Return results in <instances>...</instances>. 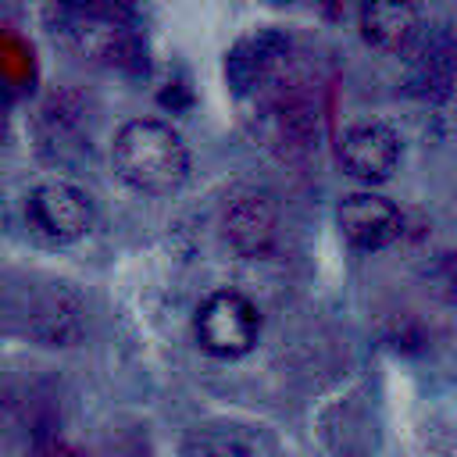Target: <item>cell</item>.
Masks as SVG:
<instances>
[{
    "label": "cell",
    "mask_w": 457,
    "mask_h": 457,
    "mask_svg": "<svg viewBox=\"0 0 457 457\" xmlns=\"http://www.w3.org/2000/svg\"><path fill=\"white\" fill-rule=\"evenodd\" d=\"M271 225H275V214L261 196H246L225 214V236L239 250H261L264 239L271 236Z\"/></svg>",
    "instance_id": "cell-7"
},
{
    "label": "cell",
    "mask_w": 457,
    "mask_h": 457,
    "mask_svg": "<svg viewBox=\"0 0 457 457\" xmlns=\"http://www.w3.org/2000/svg\"><path fill=\"white\" fill-rule=\"evenodd\" d=\"M182 457H264V450L243 428H196L186 439Z\"/></svg>",
    "instance_id": "cell-8"
},
{
    "label": "cell",
    "mask_w": 457,
    "mask_h": 457,
    "mask_svg": "<svg viewBox=\"0 0 457 457\" xmlns=\"http://www.w3.org/2000/svg\"><path fill=\"white\" fill-rule=\"evenodd\" d=\"M96 221L93 200L68 179H43L25 196V225L46 246H71L89 236Z\"/></svg>",
    "instance_id": "cell-3"
},
{
    "label": "cell",
    "mask_w": 457,
    "mask_h": 457,
    "mask_svg": "<svg viewBox=\"0 0 457 457\" xmlns=\"http://www.w3.org/2000/svg\"><path fill=\"white\" fill-rule=\"evenodd\" d=\"M7 125H11V114H7V104L0 100V139L7 136Z\"/></svg>",
    "instance_id": "cell-9"
},
{
    "label": "cell",
    "mask_w": 457,
    "mask_h": 457,
    "mask_svg": "<svg viewBox=\"0 0 457 457\" xmlns=\"http://www.w3.org/2000/svg\"><path fill=\"white\" fill-rule=\"evenodd\" d=\"M261 307L232 286L211 289L193 311V343L214 361H239L261 343Z\"/></svg>",
    "instance_id": "cell-2"
},
{
    "label": "cell",
    "mask_w": 457,
    "mask_h": 457,
    "mask_svg": "<svg viewBox=\"0 0 457 457\" xmlns=\"http://www.w3.org/2000/svg\"><path fill=\"white\" fill-rule=\"evenodd\" d=\"M400 154H403L400 132L389 121H378V118H364V121L346 125L339 143H336L339 168L353 182H361L364 189H375L378 182H386L396 171Z\"/></svg>",
    "instance_id": "cell-4"
},
{
    "label": "cell",
    "mask_w": 457,
    "mask_h": 457,
    "mask_svg": "<svg viewBox=\"0 0 457 457\" xmlns=\"http://www.w3.org/2000/svg\"><path fill=\"white\" fill-rule=\"evenodd\" d=\"M111 168L132 193L168 196L189 179V146L161 118H129L111 139Z\"/></svg>",
    "instance_id": "cell-1"
},
{
    "label": "cell",
    "mask_w": 457,
    "mask_h": 457,
    "mask_svg": "<svg viewBox=\"0 0 457 457\" xmlns=\"http://www.w3.org/2000/svg\"><path fill=\"white\" fill-rule=\"evenodd\" d=\"M361 39L389 57H403L421 39V7L418 0H361L357 4Z\"/></svg>",
    "instance_id": "cell-6"
},
{
    "label": "cell",
    "mask_w": 457,
    "mask_h": 457,
    "mask_svg": "<svg viewBox=\"0 0 457 457\" xmlns=\"http://www.w3.org/2000/svg\"><path fill=\"white\" fill-rule=\"evenodd\" d=\"M336 228L339 236L361 250V253H378L386 246H393L403 232V214L400 207L375 193V189H353V193H343L339 204H336Z\"/></svg>",
    "instance_id": "cell-5"
}]
</instances>
